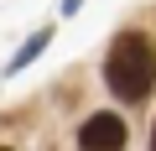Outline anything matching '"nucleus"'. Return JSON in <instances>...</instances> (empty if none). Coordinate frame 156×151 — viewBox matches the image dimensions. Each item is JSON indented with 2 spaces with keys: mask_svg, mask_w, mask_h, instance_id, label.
I'll return each instance as SVG.
<instances>
[{
  "mask_svg": "<svg viewBox=\"0 0 156 151\" xmlns=\"http://www.w3.org/2000/svg\"><path fill=\"white\" fill-rule=\"evenodd\" d=\"M104 78L120 99H146L151 84H156V47L146 31H120L115 47H109V63H104Z\"/></svg>",
  "mask_w": 156,
  "mask_h": 151,
  "instance_id": "obj_1",
  "label": "nucleus"
},
{
  "mask_svg": "<svg viewBox=\"0 0 156 151\" xmlns=\"http://www.w3.org/2000/svg\"><path fill=\"white\" fill-rule=\"evenodd\" d=\"M78 146L83 151H120L125 146V120L120 115H89L83 125H78Z\"/></svg>",
  "mask_w": 156,
  "mask_h": 151,
  "instance_id": "obj_2",
  "label": "nucleus"
},
{
  "mask_svg": "<svg viewBox=\"0 0 156 151\" xmlns=\"http://www.w3.org/2000/svg\"><path fill=\"white\" fill-rule=\"evenodd\" d=\"M42 47H47V31H37V37H31V42H26V47H21L16 57H11V73H16V68H26V63H31V57H37Z\"/></svg>",
  "mask_w": 156,
  "mask_h": 151,
  "instance_id": "obj_3",
  "label": "nucleus"
},
{
  "mask_svg": "<svg viewBox=\"0 0 156 151\" xmlns=\"http://www.w3.org/2000/svg\"><path fill=\"white\" fill-rule=\"evenodd\" d=\"M151 151H156V130H151Z\"/></svg>",
  "mask_w": 156,
  "mask_h": 151,
  "instance_id": "obj_4",
  "label": "nucleus"
}]
</instances>
